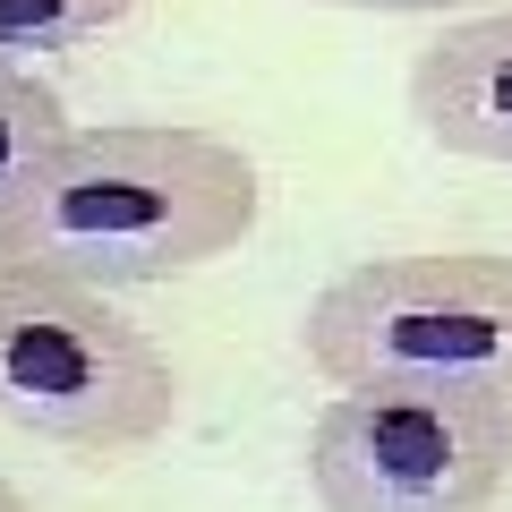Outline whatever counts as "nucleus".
<instances>
[{"mask_svg":"<svg viewBox=\"0 0 512 512\" xmlns=\"http://www.w3.org/2000/svg\"><path fill=\"white\" fill-rule=\"evenodd\" d=\"M308 367L333 393H495L512 402V256L419 248L367 256L308 299Z\"/></svg>","mask_w":512,"mask_h":512,"instance_id":"2","label":"nucleus"},{"mask_svg":"<svg viewBox=\"0 0 512 512\" xmlns=\"http://www.w3.org/2000/svg\"><path fill=\"white\" fill-rule=\"evenodd\" d=\"M410 120L444 154L512 163V9L504 18H461L410 60Z\"/></svg>","mask_w":512,"mask_h":512,"instance_id":"5","label":"nucleus"},{"mask_svg":"<svg viewBox=\"0 0 512 512\" xmlns=\"http://www.w3.org/2000/svg\"><path fill=\"white\" fill-rule=\"evenodd\" d=\"M0 419L69 453H137L180 419V367L103 291L0 256Z\"/></svg>","mask_w":512,"mask_h":512,"instance_id":"3","label":"nucleus"},{"mask_svg":"<svg viewBox=\"0 0 512 512\" xmlns=\"http://www.w3.org/2000/svg\"><path fill=\"white\" fill-rule=\"evenodd\" d=\"M325 512H487L512 487V402L495 393H333L308 427Z\"/></svg>","mask_w":512,"mask_h":512,"instance_id":"4","label":"nucleus"},{"mask_svg":"<svg viewBox=\"0 0 512 512\" xmlns=\"http://www.w3.org/2000/svg\"><path fill=\"white\" fill-rule=\"evenodd\" d=\"M137 18V0H0V69H35Z\"/></svg>","mask_w":512,"mask_h":512,"instance_id":"7","label":"nucleus"},{"mask_svg":"<svg viewBox=\"0 0 512 512\" xmlns=\"http://www.w3.org/2000/svg\"><path fill=\"white\" fill-rule=\"evenodd\" d=\"M69 146V103L60 86H43L35 69H0V248L26 231L43 197V171Z\"/></svg>","mask_w":512,"mask_h":512,"instance_id":"6","label":"nucleus"},{"mask_svg":"<svg viewBox=\"0 0 512 512\" xmlns=\"http://www.w3.org/2000/svg\"><path fill=\"white\" fill-rule=\"evenodd\" d=\"M333 9H376V18H444L461 0H333Z\"/></svg>","mask_w":512,"mask_h":512,"instance_id":"8","label":"nucleus"},{"mask_svg":"<svg viewBox=\"0 0 512 512\" xmlns=\"http://www.w3.org/2000/svg\"><path fill=\"white\" fill-rule=\"evenodd\" d=\"M256 205H265V180L231 137L180 120H103L69 128L26 231L0 256L111 299L231 256L256 231Z\"/></svg>","mask_w":512,"mask_h":512,"instance_id":"1","label":"nucleus"},{"mask_svg":"<svg viewBox=\"0 0 512 512\" xmlns=\"http://www.w3.org/2000/svg\"><path fill=\"white\" fill-rule=\"evenodd\" d=\"M0 512H35V504H26V495L9 487V478H0Z\"/></svg>","mask_w":512,"mask_h":512,"instance_id":"9","label":"nucleus"}]
</instances>
